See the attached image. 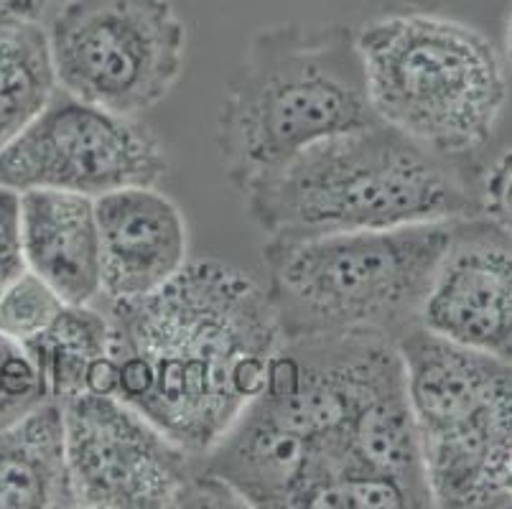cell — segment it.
I'll return each instance as SVG.
<instances>
[{
    "label": "cell",
    "instance_id": "1",
    "mask_svg": "<svg viewBox=\"0 0 512 509\" xmlns=\"http://www.w3.org/2000/svg\"><path fill=\"white\" fill-rule=\"evenodd\" d=\"M118 392L189 454L204 456L263 390L283 334L265 286L220 263H186L130 301L110 303Z\"/></svg>",
    "mask_w": 512,
    "mask_h": 509
},
{
    "label": "cell",
    "instance_id": "2",
    "mask_svg": "<svg viewBox=\"0 0 512 509\" xmlns=\"http://www.w3.org/2000/svg\"><path fill=\"white\" fill-rule=\"evenodd\" d=\"M240 194L268 240L454 222L474 212L451 161L383 120L319 140Z\"/></svg>",
    "mask_w": 512,
    "mask_h": 509
},
{
    "label": "cell",
    "instance_id": "3",
    "mask_svg": "<svg viewBox=\"0 0 512 509\" xmlns=\"http://www.w3.org/2000/svg\"><path fill=\"white\" fill-rule=\"evenodd\" d=\"M375 120L352 28L276 23L250 39L227 82L217 148L242 191L319 140Z\"/></svg>",
    "mask_w": 512,
    "mask_h": 509
},
{
    "label": "cell",
    "instance_id": "4",
    "mask_svg": "<svg viewBox=\"0 0 512 509\" xmlns=\"http://www.w3.org/2000/svg\"><path fill=\"white\" fill-rule=\"evenodd\" d=\"M454 222L268 240L265 293L283 339L380 334L398 342L418 326Z\"/></svg>",
    "mask_w": 512,
    "mask_h": 509
},
{
    "label": "cell",
    "instance_id": "5",
    "mask_svg": "<svg viewBox=\"0 0 512 509\" xmlns=\"http://www.w3.org/2000/svg\"><path fill=\"white\" fill-rule=\"evenodd\" d=\"M355 36L377 120L446 161L472 156L492 138L507 77L477 28L406 11L375 18Z\"/></svg>",
    "mask_w": 512,
    "mask_h": 509
},
{
    "label": "cell",
    "instance_id": "6",
    "mask_svg": "<svg viewBox=\"0 0 512 509\" xmlns=\"http://www.w3.org/2000/svg\"><path fill=\"white\" fill-rule=\"evenodd\" d=\"M406 392L436 507L505 502L512 367L413 326L398 339Z\"/></svg>",
    "mask_w": 512,
    "mask_h": 509
},
{
    "label": "cell",
    "instance_id": "7",
    "mask_svg": "<svg viewBox=\"0 0 512 509\" xmlns=\"http://www.w3.org/2000/svg\"><path fill=\"white\" fill-rule=\"evenodd\" d=\"M46 34L59 90L125 118L164 102L184 72L171 0H64Z\"/></svg>",
    "mask_w": 512,
    "mask_h": 509
},
{
    "label": "cell",
    "instance_id": "8",
    "mask_svg": "<svg viewBox=\"0 0 512 509\" xmlns=\"http://www.w3.org/2000/svg\"><path fill=\"white\" fill-rule=\"evenodd\" d=\"M74 504L85 509L242 507L240 499L138 410L110 395L64 400Z\"/></svg>",
    "mask_w": 512,
    "mask_h": 509
},
{
    "label": "cell",
    "instance_id": "9",
    "mask_svg": "<svg viewBox=\"0 0 512 509\" xmlns=\"http://www.w3.org/2000/svg\"><path fill=\"white\" fill-rule=\"evenodd\" d=\"M169 156L138 118L82 102L57 90L39 118L0 148V184L13 191L54 189L82 196L128 186H158Z\"/></svg>",
    "mask_w": 512,
    "mask_h": 509
},
{
    "label": "cell",
    "instance_id": "10",
    "mask_svg": "<svg viewBox=\"0 0 512 509\" xmlns=\"http://www.w3.org/2000/svg\"><path fill=\"white\" fill-rule=\"evenodd\" d=\"M418 326L512 367V237L492 219H456Z\"/></svg>",
    "mask_w": 512,
    "mask_h": 509
},
{
    "label": "cell",
    "instance_id": "11",
    "mask_svg": "<svg viewBox=\"0 0 512 509\" xmlns=\"http://www.w3.org/2000/svg\"><path fill=\"white\" fill-rule=\"evenodd\" d=\"M100 296L130 301L166 286L189 263V230L158 186H128L95 199Z\"/></svg>",
    "mask_w": 512,
    "mask_h": 509
},
{
    "label": "cell",
    "instance_id": "12",
    "mask_svg": "<svg viewBox=\"0 0 512 509\" xmlns=\"http://www.w3.org/2000/svg\"><path fill=\"white\" fill-rule=\"evenodd\" d=\"M26 268L64 303H92L102 291L95 199L72 191H21Z\"/></svg>",
    "mask_w": 512,
    "mask_h": 509
},
{
    "label": "cell",
    "instance_id": "13",
    "mask_svg": "<svg viewBox=\"0 0 512 509\" xmlns=\"http://www.w3.org/2000/svg\"><path fill=\"white\" fill-rule=\"evenodd\" d=\"M64 410L44 400L0 431V509H69Z\"/></svg>",
    "mask_w": 512,
    "mask_h": 509
},
{
    "label": "cell",
    "instance_id": "14",
    "mask_svg": "<svg viewBox=\"0 0 512 509\" xmlns=\"http://www.w3.org/2000/svg\"><path fill=\"white\" fill-rule=\"evenodd\" d=\"M110 316L90 303H64L57 319L36 339L23 344L39 372L46 400H72L77 395L118 392V370L110 357Z\"/></svg>",
    "mask_w": 512,
    "mask_h": 509
},
{
    "label": "cell",
    "instance_id": "15",
    "mask_svg": "<svg viewBox=\"0 0 512 509\" xmlns=\"http://www.w3.org/2000/svg\"><path fill=\"white\" fill-rule=\"evenodd\" d=\"M59 90L39 21H0V148L39 118Z\"/></svg>",
    "mask_w": 512,
    "mask_h": 509
},
{
    "label": "cell",
    "instance_id": "16",
    "mask_svg": "<svg viewBox=\"0 0 512 509\" xmlns=\"http://www.w3.org/2000/svg\"><path fill=\"white\" fill-rule=\"evenodd\" d=\"M64 301L31 270L0 296V334L18 344H29L57 319Z\"/></svg>",
    "mask_w": 512,
    "mask_h": 509
},
{
    "label": "cell",
    "instance_id": "17",
    "mask_svg": "<svg viewBox=\"0 0 512 509\" xmlns=\"http://www.w3.org/2000/svg\"><path fill=\"white\" fill-rule=\"evenodd\" d=\"M44 400L39 372L26 347L0 334V431Z\"/></svg>",
    "mask_w": 512,
    "mask_h": 509
},
{
    "label": "cell",
    "instance_id": "18",
    "mask_svg": "<svg viewBox=\"0 0 512 509\" xmlns=\"http://www.w3.org/2000/svg\"><path fill=\"white\" fill-rule=\"evenodd\" d=\"M21 237V194L0 184V296L26 273Z\"/></svg>",
    "mask_w": 512,
    "mask_h": 509
},
{
    "label": "cell",
    "instance_id": "19",
    "mask_svg": "<svg viewBox=\"0 0 512 509\" xmlns=\"http://www.w3.org/2000/svg\"><path fill=\"white\" fill-rule=\"evenodd\" d=\"M484 209L487 217L512 237V151L497 158L484 181Z\"/></svg>",
    "mask_w": 512,
    "mask_h": 509
},
{
    "label": "cell",
    "instance_id": "20",
    "mask_svg": "<svg viewBox=\"0 0 512 509\" xmlns=\"http://www.w3.org/2000/svg\"><path fill=\"white\" fill-rule=\"evenodd\" d=\"M46 0H0V21H39Z\"/></svg>",
    "mask_w": 512,
    "mask_h": 509
},
{
    "label": "cell",
    "instance_id": "21",
    "mask_svg": "<svg viewBox=\"0 0 512 509\" xmlns=\"http://www.w3.org/2000/svg\"><path fill=\"white\" fill-rule=\"evenodd\" d=\"M372 3L403 8V11H426V8L444 6V3H451V0H372Z\"/></svg>",
    "mask_w": 512,
    "mask_h": 509
},
{
    "label": "cell",
    "instance_id": "22",
    "mask_svg": "<svg viewBox=\"0 0 512 509\" xmlns=\"http://www.w3.org/2000/svg\"><path fill=\"white\" fill-rule=\"evenodd\" d=\"M502 492H505V502H512V461H510V466H507L505 487H502Z\"/></svg>",
    "mask_w": 512,
    "mask_h": 509
},
{
    "label": "cell",
    "instance_id": "23",
    "mask_svg": "<svg viewBox=\"0 0 512 509\" xmlns=\"http://www.w3.org/2000/svg\"><path fill=\"white\" fill-rule=\"evenodd\" d=\"M505 49H507V62H510V67H512V16H510V21H507V36H505Z\"/></svg>",
    "mask_w": 512,
    "mask_h": 509
}]
</instances>
